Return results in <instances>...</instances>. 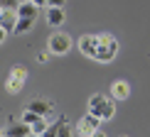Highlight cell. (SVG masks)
Returning <instances> with one entry per match:
<instances>
[{
  "instance_id": "1",
  "label": "cell",
  "mask_w": 150,
  "mask_h": 137,
  "mask_svg": "<svg viewBox=\"0 0 150 137\" xmlns=\"http://www.w3.org/2000/svg\"><path fill=\"white\" fill-rule=\"evenodd\" d=\"M118 54V39L113 34L103 32L98 34V52H96V61H101V64H108V61H113Z\"/></svg>"
},
{
  "instance_id": "2",
  "label": "cell",
  "mask_w": 150,
  "mask_h": 137,
  "mask_svg": "<svg viewBox=\"0 0 150 137\" xmlns=\"http://www.w3.org/2000/svg\"><path fill=\"white\" fill-rule=\"evenodd\" d=\"M25 83H27V68H25L22 64H15L10 68L8 78H5V91L15 96V93H20L25 88Z\"/></svg>"
},
{
  "instance_id": "3",
  "label": "cell",
  "mask_w": 150,
  "mask_h": 137,
  "mask_svg": "<svg viewBox=\"0 0 150 137\" xmlns=\"http://www.w3.org/2000/svg\"><path fill=\"white\" fill-rule=\"evenodd\" d=\"M71 49V37L67 32H52L47 37V52L54 54V57H64Z\"/></svg>"
},
{
  "instance_id": "4",
  "label": "cell",
  "mask_w": 150,
  "mask_h": 137,
  "mask_svg": "<svg viewBox=\"0 0 150 137\" xmlns=\"http://www.w3.org/2000/svg\"><path fill=\"white\" fill-rule=\"evenodd\" d=\"M98 125H101V117L96 115H84L76 122V137H93V132H98Z\"/></svg>"
},
{
  "instance_id": "5",
  "label": "cell",
  "mask_w": 150,
  "mask_h": 137,
  "mask_svg": "<svg viewBox=\"0 0 150 137\" xmlns=\"http://www.w3.org/2000/svg\"><path fill=\"white\" fill-rule=\"evenodd\" d=\"M79 52L89 59H96V52H98V34H81L79 42H76Z\"/></svg>"
},
{
  "instance_id": "6",
  "label": "cell",
  "mask_w": 150,
  "mask_h": 137,
  "mask_svg": "<svg viewBox=\"0 0 150 137\" xmlns=\"http://www.w3.org/2000/svg\"><path fill=\"white\" fill-rule=\"evenodd\" d=\"M25 108H30V110H35L37 115H49L54 110V103L52 101H47V98H32V101H27V105Z\"/></svg>"
},
{
  "instance_id": "7",
  "label": "cell",
  "mask_w": 150,
  "mask_h": 137,
  "mask_svg": "<svg viewBox=\"0 0 150 137\" xmlns=\"http://www.w3.org/2000/svg\"><path fill=\"white\" fill-rule=\"evenodd\" d=\"M32 135V125L27 122H10V127H5V137H27Z\"/></svg>"
},
{
  "instance_id": "8",
  "label": "cell",
  "mask_w": 150,
  "mask_h": 137,
  "mask_svg": "<svg viewBox=\"0 0 150 137\" xmlns=\"http://www.w3.org/2000/svg\"><path fill=\"white\" fill-rule=\"evenodd\" d=\"M20 20L17 10H3L0 12V29H8V32H15V24Z\"/></svg>"
},
{
  "instance_id": "9",
  "label": "cell",
  "mask_w": 150,
  "mask_h": 137,
  "mask_svg": "<svg viewBox=\"0 0 150 137\" xmlns=\"http://www.w3.org/2000/svg\"><path fill=\"white\" fill-rule=\"evenodd\" d=\"M111 98L113 101H128L130 98V83L128 81H116L111 86Z\"/></svg>"
},
{
  "instance_id": "10",
  "label": "cell",
  "mask_w": 150,
  "mask_h": 137,
  "mask_svg": "<svg viewBox=\"0 0 150 137\" xmlns=\"http://www.w3.org/2000/svg\"><path fill=\"white\" fill-rule=\"evenodd\" d=\"M106 101H108V98H106L103 93H93V96L89 98V113L98 117V115H101V108H103V103H106Z\"/></svg>"
},
{
  "instance_id": "11",
  "label": "cell",
  "mask_w": 150,
  "mask_h": 137,
  "mask_svg": "<svg viewBox=\"0 0 150 137\" xmlns=\"http://www.w3.org/2000/svg\"><path fill=\"white\" fill-rule=\"evenodd\" d=\"M64 22V8H47V24L49 27H59Z\"/></svg>"
},
{
  "instance_id": "12",
  "label": "cell",
  "mask_w": 150,
  "mask_h": 137,
  "mask_svg": "<svg viewBox=\"0 0 150 137\" xmlns=\"http://www.w3.org/2000/svg\"><path fill=\"white\" fill-rule=\"evenodd\" d=\"M37 12H40V8L30 0V3H20V8H17V15L20 17H32V20H37Z\"/></svg>"
},
{
  "instance_id": "13",
  "label": "cell",
  "mask_w": 150,
  "mask_h": 137,
  "mask_svg": "<svg viewBox=\"0 0 150 137\" xmlns=\"http://www.w3.org/2000/svg\"><path fill=\"white\" fill-rule=\"evenodd\" d=\"M64 120H67V115H59L57 122H52V125L42 132V137H59V130H62V125H64Z\"/></svg>"
},
{
  "instance_id": "14",
  "label": "cell",
  "mask_w": 150,
  "mask_h": 137,
  "mask_svg": "<svg viewBox=\"0 0 150 137\" xmlns=\"http://www.w3.org/2000/svg\"><path fill=\"white\" fill-rule=\"evenodd\" d=\"M32 24H35L32 17H20V20H17V24H15V32H12V34H27L30 29H32Z\"/></svg>"
},
{
  "instance_id": "15",
  "label": "cell",
  "mask_w": 150,
  "mask_h": 137,
  "mask_svg": "<svg viewBox=\"0 0 150 137\" xmlns=\"http://www.w3.org/2000/svg\"><path fill=\"white\" fill-rule=\"evenodd\" d=\"M113 113H116V103H113V101H106L98 117H101V120H108V117H113Z\"/></svg>"
},
{
  "instance_id": "16",
  "label": "cell",
  "mask_w": 150,
  "mask_h": 137,
  "mask_svg": "<svg viewBox=\"0 0 150 137\" xmlns=\"http://www.w3.org/2000/svg\"><path fill=\"white\" fill-rule=\"evenodd\" d=\"M40 117H45V115H37L35 110H30V108H25V113H22V117H20V120H22V122H27V125H35V122L40 120Z\"/></svg>"
},
{
  "instance_id": "17",
  "label": "cell",
  "mask_w": 150,
  "mask_h": 137,
  "mask_svg": "<svg viewBox=\"0 0 150 137\" xmlns=\"http://www.w3.org/2000/svg\"><path fill=\"white\" fill-rule=\"evenodd\" d=\"M47 127H49V122H47V117H40V120H37L35 125H32V132H35V135H42V132H45Z\"/></svg>"
},
{
  "instance_id": "18",
  "label": "cell",
  "mask_w": 150,
  "mask_h": 137,
  "mask_svg": "<svg viewBox=\"0 0 150 137\" xmlns=\"http://www.w3.org/2000/svg\"><path fill=\"white\" fill-rule=\"evenodd\" d=\"M0 5H3V10H17L20 0H0Z\"/></svg>"
},
{
  "instance_id": "19",
  "label": "cell",
  "mask_w": 150,
  "mask_h": 137,
  "mask_svg": "<svg viewBox=\"0 0 150 137\" xmlns=\"http://www.w3.org/2000/svg\"><path fill=\"white\" fill-rule=\"evenodd\" d=\"M59 137H74V132H71V125H69V120H64V125H62V130H59Z\"/></svg>"
},
{
  "instance_id": "20",
  "label": "cell",
  "mask_w": 150,
  "mask_h": 137,
  "mask_svg": "<svg viewBox=\"0 0 150 137\" xmlns=\"http://www.w3.org/2000/svg\"><path fill=\"white\" fill-rule=\"evenodd\" d=\"M67 0H47V8H64Z\"/></svg>"
},
{
  "instance_id": "21",
  "label": "cell",
  "mask_w": 150,
  "mask_h": 137,
  "mask_svg": "<svg viewBox=\"0 0 150 137\" xmlns=\"http://www.w3.org/2000/svg\"><path fill=\"white\" fill-rule=\"evenodd\" d=\"M49 57H52L49 52H42V54H37V61H40V64H45V61H47Z\"/></svg>"
},
{
  "instance_id": "22",
  "label": "cell",
  "mask_w": 150,
  "mask_h": 137,
  "mask_svg": "<svg viewBox=\"0 0 150 137\" xmlns=\"http://www.w3.org/2000/svg\"><path fill=\"white\" fill-rule=\"evenodd\" d=\"M93 137H106V135L101 132V130H98V132H93Z\"/></svg>"
},
{
  "instance_id": "23",
  "label": "cell",
  "mask_w": 150,
  "mask_h": 137,
  "mask_svg": "<svg viewBox=\"0 0 150 137\" xmlns=\"http://www.w3.org/2000/svg\"><path fill=\"white\" fill-rule=\"evenodd\" d=\"M27 137H42V135H35V132H32V135H27Z\"/></svg>"
},
{
  "instance_id": "24",
  "label": "cell",
  "mask_w": 150,
  "mask_h": 137,
  "mask_svg": "<svg viewBox=\"0 0 150 137\" xmlns=\"http://www.w3.org/2000/svg\"><path fill=\"white\" fill-rule=\"evenodd\" d=\"M20 3H30V0H20Z\"/></svg>"
},
{
  "instance_id": "25",
  "label": "cell",
  "mask_w": 150,
  "mask_h": 137,
  "mask_svg": "<svg viewBox=\"0 0 150 137\" xmlns=\"http://www.w3.org/2000/svg\"><path fill=\"white\" fill-rule=\"evenodd\" d=\"M121 137H128V135H121Z\"/></svg>"
}]
</instances>
